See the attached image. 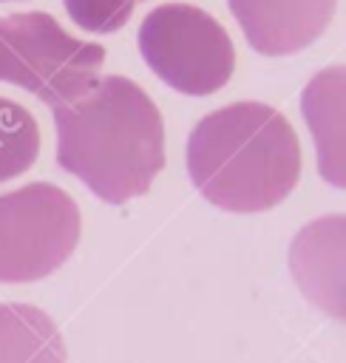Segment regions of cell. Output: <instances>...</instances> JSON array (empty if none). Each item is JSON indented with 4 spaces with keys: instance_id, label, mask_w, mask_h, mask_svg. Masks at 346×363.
Returning a JSON list of instances; mask_svg holds the SVG:
<instances>
[{
    "instance_id": "cell-1",
    "label": "cell",
    "mask_w": 346,
    "mask_h": 363,
    "mask_svg": "<svg viewBox=\"0 0 346 363\" xmlns=\"http://www.w3.org/2000/svg\"><path fill=\"white\" fill-rule=\"evenodd\" d=\"M57 164L96 199L145 196L164 167V122L133 79L99 77L79 99L54 108Z\"/></svg>"
},
{
    "instance_id": "cell-2",
    "label": "cell",
    "mask_w": 346,
    "mask_h": 363,
    "mask_svg": "<svg viewBox=\"0 0 346 363\" xmlns=\"http://www.w3.org/2000/svg\"><path fill=\"white\" fill-rule=\"evenodd\" d=\"M187 176L218 210L264 213L301 179V142L267 102H233L201 116L187 136Z\"/></svg>"
},
{
    "instance_id": "cell-3",
    "label": "cell",
    "mask_w": 346,
    "mask_h": 363,
    "mask_svg": "<svg viewBox=\"0 0 346 363\" xmlns=\"http://www.w3.org/2000/svg\"><path fill=\"white\" fill-rule=\"evenodd\" d=\"M105 48L68 34L48 11L0 17V82L57 108L79 99L96 79Z\"/></svg>"
},
{
    "instance_id": "cell-4",
    "label": "cell",
    "mask_w": 346,
    "mask_h": 363,
    "mask_svg": "<svg viewBox=\"0 0 346 363\" xmlns=\"http://www.w3.org/2000/svg\"><path fill=\"white\" fill-rule=\"evenodd\" d=\"M136 43L147 68L187 96L221 91L235 68V48L227 28L190 3H162L150 9Z\"/></svg>"
},
{
    "instance_id": "cell-5",
    "label": "cell",
    "mask_w": 346,
    "mask_h": 363,
    "mask_svg": "<svg viewBox=\"0 0 346 363\" xmlns=\"http://www.w3.org/2000/svg\"><path fill=\"white\" fill-rule=\"evenodd\" d=\"M77 201L57 184L31 182L0 196V284H31L57 272L79 244Z\"/></svg>"
},
{
    "instance_id": "cell-6",
    "label": "cell",
    "mask_w": 346,
    "mask_h": 363,
    "mask_svg": "<svg viewBox=\"0 0 346 363\" xmlns=\"http://www.w3.org/2000/svg\"><path fill=\"white\" fill-rule=\"evenodd\" d=\"M289 272L312 306L346 323V213L318 216L295 233Z\"/></svg>"
},
{
    "instance_id": "cell-7",
    "label": "cell",
    "mask_w": 346,
    "mask_h": 363,
    "mask_svg": "<svg viewBox=\"0 0 346 363\" xmlns=\"http://www.w3.org/2000/svg\"><path fill=\"white\" fill-rule=\"evenodd\" d=\"M227 6L252 51L286 57L329 28L337 0H227Z\"/></svg>"
},
{
    "instance_id": "cell-8",
    "label": "cell",
    "mask_w": 346,
    "mask_h": 363,
    "mask_svg": "<svg viewBox=\"0 0 346 363\" xmlns=\"http://www.w3.org/2000/svg\"><path fill=\"white\" fill-rule=\"evenodd\" d=\"M301 116L312 133L320 179L346 190V65L320 68L303 85Z\"/></svg>"
},
{
    "instance_id": "cell-9",
    "label": "cell",
    "mask_w": 346,
    "mask_h": 363,
    "mask_svg": "<svg viewBox=\"0 0 346 363\" xmlns=\"http://www.w3.org/2000/svg\"><path fill=\"white\" fill-rule=\"evenodd\" d=\"M0 363H68L51 315L31 303H0Z\"/></svg>"
},
{
    "instance_id": "cell-10",
    "label": "cell",
    "mask_w": 346,
    "mask_h": 363,
    "mask_svg": "<svg viewBox=\"0 0 346 363\" xmlns=\"http://www.w3.org/2000/svg\"><path fill=\"white\" fill-rule=\"evenodd\" d=\"M40 156V128L28 108L0 96V182H11L34 167Z\"/></svg>"
},
{
    "instance_id": "cell-11",
    "label": "cell",
    "mask_w": 346,
    "mask_h": 363,
    "mask_svg": "<svg viewBox=\"0 0 346 363\" xmlns=\"http://www.w3.org/2000/svg\"><path fill=\"white\" fill-rule=\"evenodd\" d=\"M62 6L79 28L91 34H113L130 20L136 0H62Z\"/></svg>"
},
{
    "instance_id": "cell-12",
    "label": "cell",
    "mask_w": 346,
    "mask_h": 363,
    "mask_svg": "<svg viewBox=\"0 0 346 363\" xmlns=\"http://www.w3.org/2000/svg\"><path fill=\"white\" fill-rule=\"evenodd\" d=\"M0 3H6V0H0Z\"/></svg>"
}]
</instances>
